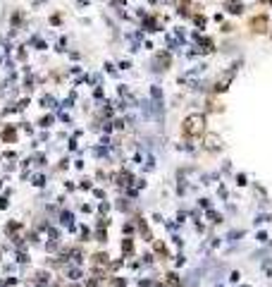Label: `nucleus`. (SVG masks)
<instances>
[{
  "instance_id": "nucleus-1",
  "label": "nucleus",
  "mask_w": 272,
  "mask_h": 287,
  "mask_svg": "<svg viewBox=\"0 0 272 287\" xmlns=\"http://www.w3.org/2000/svg\"><path fill=\"white\" fill-rule=\"evenodd\" d=\"M184 124H186V127H184L186 134H198V132L203 129V115H191Z\"/></svg>"
}]
</instances>
